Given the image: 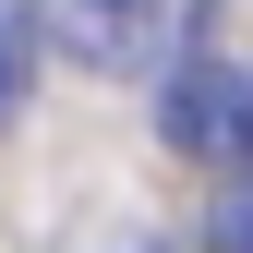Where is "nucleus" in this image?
<instances>
[{"label":"nucleus","mask_w":253,"mask_h":253,"mask_svg":"<svg viewBox=\"0 0 253 253\" xmlns=\"http://www.w3.org/2000/svg\"><path fill=\"white\" fill-rule=\"evenodd\" d=\"M48 37L84 73H169L205 48V0H48Z\"/></svg>","instance_id":"f257e3e1"},{"label":"nucleus","mask_w":253,"mask_h":253,"mask_svg":"<svg viewBox=\"0 0 253 253\" xmlns=\"http://www.w3.org/2000/svg\"><path fill=\"white\" fill-rule=\"evenodd\" d=\"M157 133L181 157H205V169H253V73L229 60H169V84H157Z\"/></svg>","instance_id":"f03ea898"},{"label":"nucleus","mask_w":253,"mask_h":253,"mask_svg":"<svg viewBox=\"0 0 253 253\" xmlns=\"http://www.w3.org/2000/svg\"><path fill=\"white\" fill-rule=\"evenodd\" d=\"M205 241H217V253H253V169H229V181H217V217H205Z\"/></svg>","instance_id":"20e7f679"},{"label":"nucleus","mask_w":253,"mask_h":253,"mask_svg":"<svg viewBox=\"0 0 253 253\" xmlns=\"http://www.w3.org/2000/svg\"><path fill=\"white\" fill-rule=\"evenodd\" d=\"M37 48H48V0H0V121L37 84Z\"/></svg>","instance_id":"7ed1b4c3"}]
</instances>
